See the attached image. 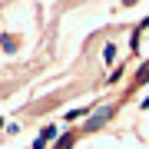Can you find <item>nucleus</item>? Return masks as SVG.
<instances>
[{
	"label": "nucleus",
	"instance_id": "1",
	"mask_svg": "<svg viewBox=\"0 0 149 149\" xmlns=\"http://www.w3.org/2000/svg\"><path fill=\"white\" fill-rule=\"evenodd\" d=\"M109 116H113V109H109V106H103L100 113H93V116H90V123H86V126H90V129H100V126H103V123H106Z\"/></svg>",
	"mask_w": 149,
	"mask_h": 149
},
{
	"label": "nucleus",
	"instance_id": "2",
	"mask_svg": "<svg viewBox=\"0 0 149 149\" xmlns=\"http://www.w3.org/2000/svg\"><path fill=\"white\" fill-rule=\"evenodd\" d=\"M80 116H86V109H70L66 113V119H80Z\"/></svg>",
	"mask_w": 149,
	"mask_h": 149
},
{
	"label": "nucleus",
	"instance_id": "3",
	"mask_svg": "<svg viewBox=\"0 0 149 149\" xmlns=\"http://www.w3.org/2000/svg\"><path fill=\"white\" fill-rule=\"evenodd\" d=\"M70 143H73V139H70V136H63V139L56 143V149H70Z\"/></svg>",
	"mask_w": 149,
	"mask_h": 149
},
{
	"label": "nucleus",
	"instance_id": "4",
	"mask_svg": "<svg viewBox=\"0 0 149 149\" xmlns=\"http://www.w3.org/2000/svg\"><path fill=\"white\" fill-rule=\"evenodd\" d=\"M143 80H149V63H146L143 70H139V83H143Z\"/></svg>",
	"mask_w": 149,
	"mask_h": 149
}]
</instances>
